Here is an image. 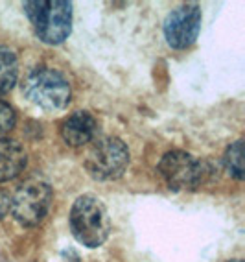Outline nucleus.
<instances>
[{
	"label": "nucleus",
	"instance_id": "7ed1b4c3",
	"mask_svg": "<svg viewBox=\"0 0 245 262\" xmlns=\"http://www.w3.org/2000/svg\"><path fill=\"white\" fill-rule=\"evenodd\" d=\"M37 37L46 45H61L72 32V4L65 0H32L22 4Z\"/></svg>",
	"mask_w": 245,
	"mask_h": 262
},
{
	"label": "nucleus",
	"instance_id": "0eeeda50",
	"mask_svg": "<svg viewBox=\"0 0 245 262\" xmlns=\"http://www.w3.org/2000/svg\"><path fill=\"white\" fill-rule=\"evenodd\" d=\"M201 32V10L198 4H183L168 13L164 20L166 42L175 50L192 47Z\"/></svg>",
	"mask_w": 245,
	"mask_h": 262
},
{
	"label": "nucleus",
	"instance_id": "6e6552de",
	"mask_svg": "<svg viewBox=\"0 0 245 262\" xmlns=\"http://www.w3.org/2000/svg\"><path fill=\"white\" fill-rule=\"evenodd\" d=\"M61 137L68 146L80 148L96 141L98 120L89 111H76L61 124Z\"/></svg>",
	"mask_w": 245,
	"mask_h": 262
},
{
	"label": "nucleus",
	"instance_id": "39448f33",
	"mask_svg": "<svg viewBox=\"0 0 245 262\" xmlns=\"http://www.w3.org/2000/svg\"><path fill=\"white\" fill-rule=\"evenodd\" d=\"M85 157L87 172L98 181H113L122 178L129 166V150L118 137H102L92 141Z\"/></svg>",
	"mask_w": 245,
	"mask_h": 262
},
{
	"label": "nucleus",
	"instance_id": "20e7f679",
	"mask_svg": "<svg viewBox=\"0 0 245 262\" xmlns=\"http://www.w3.org/2000/svg\"><path fill=\"white\" fill-rule=\"evenodd\" d=\"M52 203V187L41 178H30L20 183L10 198V211L24 227L41 224Z\"/></svg>",
	"mask_w": 245,
	"mask_h": 262
},
{
	"label": "nucleus",
	"instance_id": "1a4fd4ad",
	"mask_svg": "<svg viewBox=\"0 0 245 262\" xmlns=\"http://www.w3.org/2000/svg\"><path fill=\"white\" fill-rule=\"evenodd\" d=\"M28 163L26 150L19 141L0 137V183L11 181L24 172Z\"/></svg>",
	"mask_w": 245,
	"mask_h": 262
},
{
	"label": "nucleus",
	"instance_id": "423d86ee",
	"mask_svg": "<svg viewBox=\"0 0 245 262\" xmlns=\"http://www.w3.org/2000/svg\"><path fill=\"white\" fill-rule=\"evenodd\" d=\"M157 170L172 190H193L210 173L208 166L203 161L181 150L168 151L162 155Z\"/></svg>",
	"mask_w": 245,
	"mask_h": 262
},
{
	"label": "nucleus",
	"instance_id": "f257e3e1",
	"mask_svg": "<svg viewBox=\"0 0 245 262\" xmlns=\"http://www.w3.org/2000/svg\"><path fill=\"white\" fill-rule=\"evenodd\" d=\"M24 96L37 107L56 113L68 107L72 98L70 83L59 71L52 67H35L22 81Z\"/></svg>",
	"mask_w": 245,
	"mask_h": 262
},
{
	"label": "nucleus",
	"instance_id": "f8f14e48",
	"mask_svg": "<svg viewBox=\"0 0 245 262\" xmlns=\"http://www.w3.org/2000/svg\"><path fill=\"white\" fill-rule=\"evenodd\" d=\"M17 124V115L10 103L0 100V133H8Z\"/></svg>",
	"mask_w": 245,
	"mask_h": 262
},
{
	"label": "nucleus",
	"instance_id": "f03ea898",
	"mask_svg": "<svg viewBox=\"0 0 245 262\" xmlns=\"http://www.w3.org/2000/svg\"><path fill=\"white\" fill-rule=\"evenodd\" d=\"M70 231L74 238L87 248H100L111 233L107 207L94 194H83L70 211Z\"/></svg>",
	"mask_w": 245,
	"mask_h": 262
},
{
	"label": "nucleus",
	"instance_id": "9d476101",
	"mask_svg": "<svg viewBox=\"0 0 245 262\" xmlns=\"http://www.w3.org/2000/svg\"><path fill=\"white\" fill-rule=\"evenodd\" d=\"M19 78V61L15 52L0 45V96L8 94Z\"/></svg>",
	"mask_w": 245,
	"mask_h": 262
},
{
	"label": "nucleus",
	"instance_id": "ddd939ff",
	"mask_svg": "<svg viewBox=\"0 0 245 262\" xmlns=\"http://www.w3.org/2000/svg\"><path fill=\"white\" fill-rule=\"evenodd\" d=\"M229 262H243L241 258H232V260H229Z\"/></svg>",
	"mask_w": 245,
	"mask_h": 262
},
{
	"label": "nucleus",
	"instance_id": "9b49d317",
	"mask_svg": "<svg viewBox=\"0 0 245 262\" xmlns=\"http://www.w3.org/2000/svg\"><path fill=\"white\" fill-rule=\"evenodd\" d=\"M223 163H225L227 170H229L232 178L238 179V181L243 179V141L241 139H238L227 148Z\"/></svg>",
	"mask_w": 245,
	"mask_h": 262
}]
</instances>
